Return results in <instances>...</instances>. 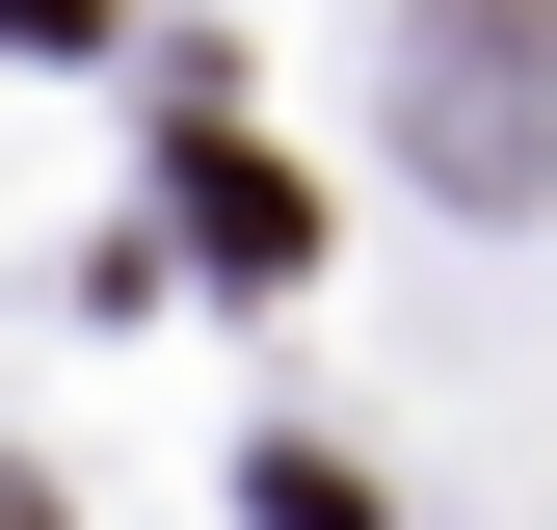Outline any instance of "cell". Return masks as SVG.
Here are the masks:
<instances>
[{"label": "cell", "instance_id": "1", "mask_svg": "<svg viewBox=\"0 0 557 530\" xmlns=\"http://www.w3.org/2000/svg\"><path fill=\"white\" fill-rule=\"evenodd\" d=\"M531 53H557V0H451L425 27V160L478 186V213L531 186Z\"/></svg>", "mask_w": 557, "mask_h": 530}, {"label": "cell", "instance_id": "2", "mask_svg": "<svg viewBox=\"0 0 557 530\" xmlns=\"http://www.w3.org/2000/svg\"><path fill=\"white\" fill-rule=\"evenodd\" d=\"M186 239H213V265H319V186H293V160H239V132H213V160H186Z\"/></svg>", "mask_w": 557, "mask_h": 530}]
</instances>
